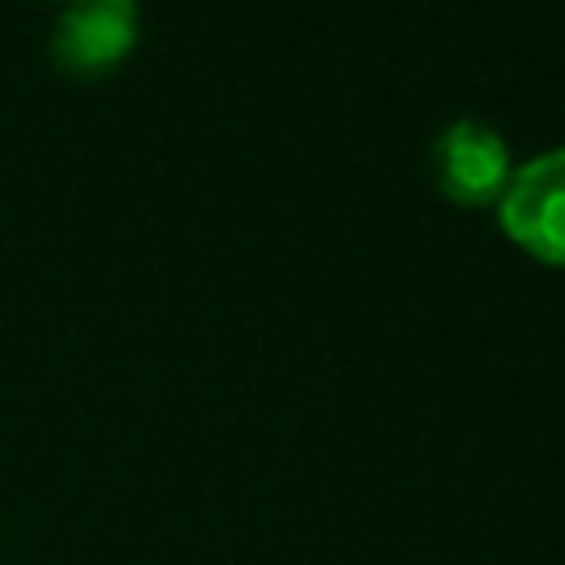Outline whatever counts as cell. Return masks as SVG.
<instances>
[{
    "label": "cell",
    "instance_id": "obj_1",
    "mask_svg": "<svg viewBox=\"0 0 565 565\" xmlns=\"http://www.w3.org/2000/svg\"><path fill=\"white\" fill-rule=\"evenodd\" d=\"M503 234L539 260L565 265V146L539 150L512 168L499 194Z\"/></svg>",
    "mask_w": 565,
    "mask_h": 565
},
{
    "label": "cell",
    "instance_id": "obj_2",
    "mask_svg": "<svg viewBox=\"0 0 565 565\" xmlns=\"http://www.w3.org/2000/svg\"><path fill=\"white\" fill-rule=\"evenodd\" d=\"M141 35L137 0H66L49 26V62L75 79L115 71Z\"/></svg>",
    "mask_w": 565,
    "mask_h": 565
},
{
    "label": "cell",
    "instance_id": "obj_3",
    "mask_svg": "<svg viewBox=\"0 0 565 565\" xmlns=\"http://www.w3.org/2000/svg\"><path fill=\"white\" fill-rule=\"evenodd\" d=\"M512 146L508 137L486 119H455L433 137V177L437 190L463 207L499 203L508 177H512Z\"/></svg>",
    "mask_w": 565,
    "mask_h": 565
}]
</instances>
